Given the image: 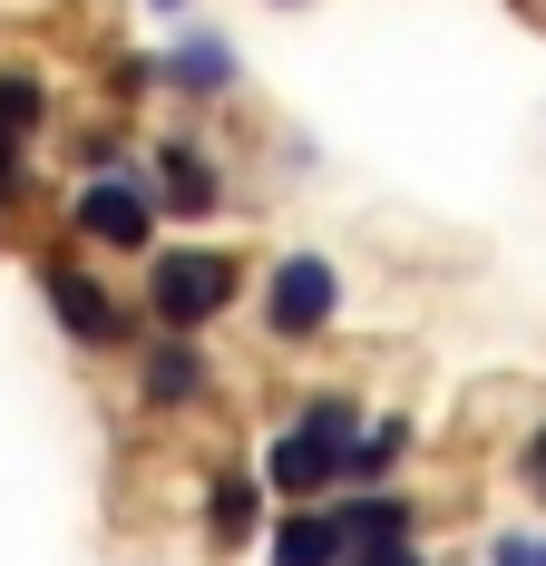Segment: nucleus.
I'll return each mask as SVG.
<instances>
[{"label":"nucleus","mask_w":546,"mask_h":566,"mask_svg":"<svg viewBox=\"0 0 546 566\" xmlns=\"http://www.w3.org/2000/svg\"><path fill=\"white\" fill-rule=\"evenodd\" d=\"M342 557H351L342 509H313V517H293V527L273 537V566H342Z\"/></svg>","instance_id":"nucleus-6"},{"label":"nucleus","mask_w":546,"mask_h":566,"mask_svg":"<svg viewBox=\"0 0 546 566\" xmlns=\"http://www.w3.org/2000/svg\"><path fill=\"white\" fill-rule=\"evenodd\" d=\"M196 391H206V352H196V342H157V352H147V400L176 410V400H196Z\"/></svg>","instance_id":"nucleus-7"},{"label":"nucleus","mask_w":546,"mask_h":566,"mask_svg":"<svg viewBox=\"0 0 546 566\" xmlns=\"http://www.w3.org/2000/svg\"><path fill=\"white\" fill-rule=\"evenodd\" d=\"M351 566H420V557H410V537H400V547H351Z\"/></svg>","instance_id":"nucleus-14"},{"label":"nucleus","mask_w":546,"mask_h":566,"mask_svg":"<svg viewBox=\"0 0 546 566\" xmlns=\"http://www.w3.org/2000/svg\"><path fill=\"white\" fill-rule=\"evenodd\" d=\"M342 537L351 547H400L410 537V499H351L342 509Z\"/></svg>","instance_id":"nucleus-8"},{"label":"nucleus","mask_w":546,"mask_h":566,"mask_svg":"<svg viewBox=\"0 0 546 566\" xmlns=\"http://www.w3.org/2000/svg\"><path fill=\"white\" fill-rule=\"evenodd\" d=\"M527 479H537V489H546V430H537V450H527Z\"/></svg>","instance_id":"nucleus-17"},{"label":"nucleus","mask_w":546,"mask_h":566,"mask_svg":"<svg viewBox=\"0 0 546 566\" xmlns=\"http://www.w3.org/2000/svg\"><path fill=\"white\" fill-rule=\"evenodd\" d=\"M400 450H410V430H400V420H371V430L351 440V459H342V469H361V479H381V469H390Z\"/></svg>","instance_id":"nucleus-12"},{"label":"nucleus","mask_w":546,"mask_h":566,"mask_svg":"<svg viewBox=\"0 0 546 566\" xmlns=\"http://www.w3.org/2000/svg\"><path fill=\"white\" fill-rule=\"evenodd\" d=\"M78 226L98 234V244H147V234H157V216H147V196H137V186L98 176V186L78 196Z\"/></svg>","instance_id":"nucleus-4"},{"label":"nucleus","mask_w":546,"mask_h":566,"mask_svg":"<svg viewBox=\"0 0 546 566\" xmlns=\"http://www.w3.org/2000/svg\"><path fill=\"white\" fill-rule=\"evenodd\" d=\"M332 303H342L332 264H323V254H293V264L273 274V293H264V323L283 342H303V333H323V323H332Z\"/></svg>","instance_id":"nucleus-3"},{"label":"nucleus","mask_w":546,"mask_h":566,"mask_svg":"<svg viewBox=\"0 0 546 566\" xmlns=\"http://www.w3.org/2000/svg\"><path fill=\"white\" fill-rule=\"evenodd\" d=\"M497 566H546V547H537V537H507V547H497Z\"/></svg>","instance_id":"nucleus-15"},{"label":"nucleus","mask_w":546,"mask_h":566,"mask_svg":"<svg viewBox=\"0 0 546 566\" xmlns=\"http://www.w3.org/2000/svg\"><path fill=\"white\" fill-rule=\"evenodd\" d=\"M0 127H10V137H30V127H40V78H30V69H10V78H0Z\"/></svg>","instance_id":"nucleus-13"},{"label":"nucleus","mask_w":546,"mask_h":566,"mask_svg":"<svg viewBox=\"0 0 546 566\" xmlns=\"http://www.w3.org/2000/svg\"><path fill=\"white\" fill-rule=\"evenodd\" d=\"M254 509H264V499H254V479H224L216 499H206V517H216L224 547H234V537H254Z\"/></svg>","instance_id":"nucleus-10"},{"label":"nucleus","mask_w":546,"mask_h":566,"mask_svg":"<svg viewBox=\"0 0 546 566\" xmlns=\"http://www.w3.org/2000/svg\"><path fill=\"white\" fill-rule=\"evenodd\" d=\"M40 283H50V313H59L78 342H108V333H117V313H108V293H98V274H78V264H40Z\"/></svg>","instance_id":"nucleus-5"},{"label":"nucleus","mask_w":546,"mask_h":566,"mask_svg":"<svg viewBox=\"0 0 546 566\" xmlns=\"http://www.w3.org/2000/svg\"><path fill=\"white\" fill-rule=\"evenodd\" d=\"M342 459H351V410H342V400H313V410L273 440V489L313 499L323 479H342Z\"/></svg>","instance_id":"nucleus-1"},{"label":"nucleus","mask_w":546,"mask_h":566,"mask_svg":"<svg viewBox=\"0 0 546 566\" xmlns=\"http://www.w3.org/2000/svg\"><path fill=\"white\" fill-rule=\"evenodd\" d=\"M10 167H20V137L0 127V196H10Z\"/></svg>","instance_id":"nucleus-16"},{"label":"nucleus","mask_w":546,"mask_h":566,"mask_svg":"<svg viewBox=\"0 0 546 566\" xmlns=\"http://www.w3.org/2000/svg\"><path fill=\"white\" fill-rule=\"evenodd\" d=\"M157 323H176V333H196V323H216L224 303H234V264L224 254H157Z\"/></svg>","instance_id":"nucleus-2"},{"label":"nucleus","mask_w":546,"mask_h":566,"mask_svg":"<svg viewBox=\"0 0 546 566\" xmlns=\"http://www.w3.org/2000/svg\"><path fill=\"white\" fill-rule=\"evenodd\" d=\"M166 196H176V216H216V167L196 147H166Z\"/></svg>","instance_id":"nucleus-9"},{"label":"nucleus","mask_w":546,"mask_h":566,"mask_svg":"<svg viewBox=\"0 0 546 566\" xmlns=\"http://www.w3.org/2000/svg\"><path fill=\"white\" fill-rule=\"evenodd\" d=\"M166 78H186V88H224V78H234V59H224L216 40H186V50L166 59Z\"/></svg>","instance_id":"nucleus-11"}]
</instances>
